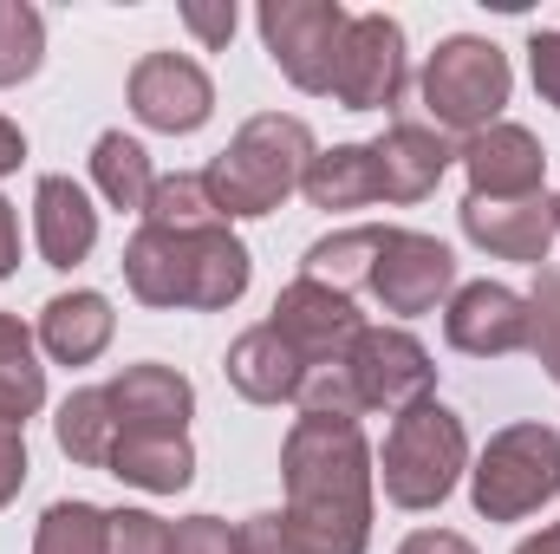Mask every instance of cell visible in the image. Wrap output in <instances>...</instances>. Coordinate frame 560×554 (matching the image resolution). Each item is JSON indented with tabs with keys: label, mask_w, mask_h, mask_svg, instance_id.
I'll return each instance as SVG.
<instances>
[{
	"label": "cell",
	"mask_w": 560,
	"mask_h": 554,
	"mask_svg": "<svg viewBox=\"0 0 560 554\" xmlns=\"http://www.w3.org/2000/svg\"><path fill=\"white\" fill-rule=\"evenodd\" d=\"M125 287L138 293L143 307H189V313H222L248 293V249L242 235L222 222V229H202V235H170V229H150L125 242Z\"/></svg>",
	"instance_id": "2"
},
{
	"label": "cell",
	"mask_w": 560,
	"mask_h": 554,
	"mask_svg": "<svg viewBox=\"0 0 560 554\" xmlns=\"http://www.w3.org/2000/svg\"><path fill=\"white\" fill-rule=\"evenodd\" d=\"M398 554H476L456 529H418V535H405L398 542Z\"/></svg>",
	"instance_id": "37"
},
{
	"label": "cell",
	"mask_w": 560,
	"mask_h": 554,
	"mask_svg": "<svg viewBox=\"0 0 560 554\" xmlns=\"http://www.w3.org/2000/svg\"><path fill=\"white\" fill-rule=\"evenodd\" d=\"M411 85V53H405V26L392 13H352L346 46H339V72H332V99L346 112H392Z\"/></svg>",
	"instance_id": "9"
},
{
	"label": "cell",
	"mask_w": 560,
	"mask_h": 554,
	"mask_svg": "<svg viewBox=\"0 0 560 554\" xmlns=\"http://www.w3.org/2000/svg\"><path fill=\"white\" fill-rule=\"evenodd\" d=\"M463 470H469V437H463V417L450 412V405L423 399V405L392 417L385 457H378L385 503H398V509H436V503H450V489L463 483Z\"/></svg>",
	"instance_id": "4"
},
{
	"label": "cell",
	"mask_w": 560,
	"mask_h": 554,
	"mask_svg": "<svg viewBox=\"0 0 560 554\" xmlns=\"http://www.w3.org/2000/svg\"><path fill=\"white\" fill-rule=\"evenodd\" d=\"M300 189H306V203L326 209V216H332V209H365V203H378L372 143H332V150H319V157L306 163Z\"/></svg>",
	"instance_id": "22"
},
{
	"label": "cell",
	"mask_w": 560,
	"mask_h": 554,
	"mask_svg": "<svg viewBox=\"0 0 560 554\" xmlns=\"http://www.w3.org/2000/svg\"><path fill=\"white\" fill-rule=\"evenodd\" d=\"M163 554H242V549H235V529L222 516H183V522H170Z\"/></svg>",
	"instance_id": "32"
},
{
	"label": "cell",
	"mask_w": 560,
	"mask_h": 554,
	"mask_svg": "<svg viewBox=\"0 0 560 554\" xmlns=\"http://www.w3.org/2000/svg\"><path fill=\"white\" fill-rule=\"evenodd\" d=\"M372 163H378V203H423L456 163V150L436 125H392L372 143Z\"/></svg>",
	"instance_id": "17"
},
{
	"label": "cell",
	"mask_w": 560,
	"mask_h": 554,
	"mask_svg": "<svg viewBox=\"0 0 560 554\" xmlns=\"http://www.w3.org/2000/svg\"><path fill=\"white\" fill-rule=\"evenodd\" d=\"M26 489V430L20 424H0V509Z\"/></svg>",
	"instance_id": "36"
},
{
	"label": "cell",
	"mask_w": 560,
	"mask_h": 554,
	"mask_svg": "<svg viewBox=\"0 0 560 554\" xmlns=\"http://www.w3.org/2000/svg\"><path fill=\"white\" fill-rule=\"evenodd\" d=\"M463 235L495 255V262H522V268H541L555 255V196H515V203H489V196H463Z\"/></svg>",
	"instance_id": "14"
},
{
	"label": "cell",
	"mask_w": 560,
	"mask_h": 554,
	"mask_svg": "<svg viewBox=\"0 0 560 554\" xmlns=\"http://www.w3.org/2000/svg\"><path fill=\"white\" fill-rule=\"evenodd\" d=\"M105 470L143 496H176L196 483V443H189V430H138V437L112 443Z\"/></svg>",
	"instance_id": "21"
},
{
	"label": "cell",
	"mask_w": 560,
	"mask_h": 554,
	"mask_svg": "<svg viewBox=\"0 0 560 554\" xmlns=\"http://www.w3.org/2000/svg\"><path fill=\"white\" fill-rule=\"evenodd\" d=\"M92 183H98V196L112 203V209H138L150 203V183H156V170H150V150L138 138H125V131H105V138L92 143Z\"/></svg>",
	"instance_id": "27"
},
{
	"label": "cell",
	"mask_w": 560,
	"mask_h": 554,
	"mask_svg": "<svg viewBox=\"0 0 560 554\" xmlns=\"http://www.w3.org/2000/svg\"><path fill=\"white\" fill-rule=\"evenodd\" d=\"M528 353L548 366V379L560 372V268H535V287H528Z\"/></svg>",
	"instance_id": "30"
},
{
	"label": "cell",
	"mask_w": 560,
	"mask_h": 554,
	"mask_svg": "<svg viewBox=\"0 0 560 554\" xmlns=\"http://www.w3.org/2000/svg\"><path fill=\"white\" fill-rule=\"evenodd\" d=\"M560 496V430L528 417L509 424L482 443L476 470H469V503L482 522H528L541 503Z\"/></svg>",
	"instance_id": "5"
},
{
	"label": "cell",
	"mask_w": 560,
	"mask_h": 554,
	"mask_svg": "<svg viewBox=\"0 0 560 554\" xmlns=\"http://www.w3.org/2000/svg\"><path fill=\"white\" fill-rule=\"evenodd\" d=\"M268 326H275L280 339L300 353V366L313 372V366H339L365 320H359L352 293H339V287H326V280H313V275H293L275 293Z\"/></svg>",
	"instance_id": "10"
},
{
	"label": "cell",
	"mask_w": 560,
	"mask_h": 554,
	"mask_svg": "<svg viewBox=\"0 0 560 554\" xmlns=\"http://www.w3.org/2000/svg\"><path fill=\"white\" fill-rule=\"evenodd\" d=\"M20 268V216H13V203L0 196V280Z\"/></svg>",
	"instance_id": "38"
},
{
	"label": "cell",
	"mask_w": 560,
	"mask_h": 554,
	"mask_svg": "<svg viewBox=\"0 0 560 554\" xmlns=\"http://www.w3.org/2000/svg\"><path fill=\"white\" fill-rule=\"evenodd\" d=\"M528 72H535V92L560 112V33H535L528 39Z\"/></svg>",
	"instance_id": "35"
},
{
	"label": "cell",
	"mask_w": 560,
	"mask_h": 554,
	"mask_svg": "<svg viewBox=\"0 0 560 554\" xmlns=\"http://www.w3.org/2000/svg\"><path fill=\"white\" fill-rule=\"evenodd\" d=\"M515 554H560V522H548L541 535H528V542H522Z\"/></svg>",
	"instance_id": "40"
},
{
	"label": "cell",
	"mask_w": 560,
	"mask_h": 554,
	"mask_svg": "<svg viewBox=\"0 0 560 554\" xmlns=\"http://www.w3.org/2000/svg\"><path fill=\"white\" fill-rule=\"evenodd\" d=\"M20 163H26V131L13 118H0V176H13Z\"/></svg>",
	"instance_id": "39"
},
{
	"label": "cell",
	"mask_w": 560,
	"mask_h": 554,
	"mask_svg": "<svg viewBox=\"0 0 560 554\" xmlns=\"http://www.w3.org/2000/svg\"><path fill=\"white\" fill-rule=\"evenodd\" d=\"M372 293H378L385 313L418 320L443 293H456V255L423 229H392L385 249H378V268H372Z\"/></svg>",
	"instance_id": "12"
},
{
	"label": "cell",
	"mask_w": 560,
	"mask_h": 554,
	"mask_svg": "<svg viewBox=\"0 0 560 554\" xmlns=\"http://www.w3.org/2000/svg\"><path fill=\"white\" fill-rule=\"evenodd\" d=\"M46 405V366L33 346V326H20L13 313H0V424H20Z\"/></svg>",
	"instance_id": "24"
},
{
	"label": "cell",
	"mask_w": 560,
	"mask_h": 554,
	"mask_svg": "<svg viewBox=\"0 0 560 554\" xmlns=\"http://www.w3.org/2000/svg\"><path fill=\"white\" fill-rule=\"evenodd\" d=\"M183 26H189L209 53H222V46L235 39V7H229V0H189V7H183Z\"/></svg>",
	"instance_id": "34"
},
{
	"label": "cell",
	"mask_w": 560,
	"mask_h": 554,
	"mask_svg": "<svg viewBox=\"0 0 560 554\" xmlns=\"http://www.w3.org/2000/svg\"><path fill=\"white\" fill-rule=\"evenodd\" d=\"M46 59V20L26 0H0V92L26 85Z\"/></svg>",
	"instance_id": "28"
},
{
	"label": "cell",
	"mask_w": 560,
	"mask_h": 554,
	"mask_svg": "<svg viewBox=\"0 0 560 554\" xmlns=\"http://www.w3.org/2000/svg\"><path fill=\"white\" fill-rule=\"evenodd\" d=\"M313 157H319V143L306 131V118L261 112V118H248L229 138V150L202 170V183H209L222 222H248V216H275L280 203L300 189Z\"/></svg>",
	"instance_id": "3"
},
{
	"label": "cell",
	"mask_w": 560,
	"mask_h": 554,
	"mask_svg": "<svg viewBox=\"0 0 560 554\" xmlns=\"http://www.w3.org/2000/svg\"><path fill=\"white\" fill-rule=\"evenodd\" d=\"M255 26H261L268 59L287 72V85H300L313 99H332L339 46H346V26H352V13L339 0H261Z\"/></svg>",
	"instance_id": "7"
},
{
	"label": "cell",
	"mask_w": 560,
	"mask_h": 554,
	"mask_svg": "<svg viewBox=\"0 0 560 554\" xmlns=\"http://www.w3.org/2000/svg\"><path fill=\"white\" fill-rule=\"evenodd\" d=\"M105 399H112V417H118V437H138V430H189V417H196V385L176 366H156V359L125 366L105 385Z\"/></svg>",
	"instance_id": "16"
},
{
	"label": "cell",
	"mask_w": 560,
	"mask_h": 554,
	"mask_svg": "<svg viewBox=\"0 0 560 554\" xmlns=\"http://www.w3.org/2000/svg\"><path fill=\"white\" fill-rule=\"evenodd\" d=\"M170 522L150 509H105V554H163Z\"/></svg>",
	"instance_id": "31"
},
{
	"label": "cell",
	"mask_w": 560,
	"mask_h": 554,
	"mask_svg": "<svg viewBox=\"0 0 560 554\" xmlns=\"http://www.w3.org/2000/svg\"><path fill=\"white\" fill-rule=\"evenodd\" d=\"M52 437H59V450H66L72 463L105 470V463H112V443H118V417H112L105 385H79V392L59 405V417H52Z\"/></svg>",
	"instance_id": "25"
},
{
	"label": "cell",
	"mask_w": 560,
	"mask_h": 554,
	"mask_svg": "<svg viewBox=\"0 0 560 554\" xmlns=\"http://www.w3.org/2000/svg\"><path fill=\"white\" fill-rule=\"evenodd\" d=\"M287 529L300 554H365L372 542V483L378 457L359 417H293L280 443Z\"/></svg>",
	"instance_id": "1"
},
{
	"label": "cell",
	"mask_w": 560,
	"mask_h": 554,
	"mask_svg": "<svg viewBox=\"0 0 560 554\" xmlns=\"http://www.w3.org/2000/svg\"><path fill=\"white\" fill-rule=\"evenodd\" d=\"M555 222H560V196H555Z\"/></svg>",
	"instance_id": "41"
},
{
	"label": "cell",
	"mask_w": 560,
	"mask_h": 554,
	"mask_svg": "<svg viewBox=\"0 0 560 554\" xmlns=\"http://www.w3.org/2000/svg\"><path fill=\"white\" fill-rule=\"evenodd\" d=\"M423 112L436 131H489L502 125V105L515 92V72H509V53L495 39H476V33H456L443 39L430 59H423Z\"/></svg>",
	"instance_id": "6"
},
{
	"label": "cell",
	"mask_w": 560,
	"mask_h": 554,
	"mask_svg": "<svg viewBox=\"0 0 560 554\" xmlns=\"http://www.w3.org/2000/svg\"><path fill=\"white\" fill-rule=\"evenodd\" d=\"M456 163L469 176V196H489V203L541 196V176H548V150L528 125H489V131L463 138Z\"/></svg>",
	"instance_id": "15"
},
{
	"label": "cell",
	"mask_w": 560,
	"mask_h": 554,
	"mask_svg": "<svg viewBox=\"0 0 560 554\" xmlns=\"http://www.w3.org/2000/svg\"><path fill=\"white\" fill-rule=\"evenodd\" d=\"M125 92H131L138 125L163 131V138H189L215 112V85H209V72L189 53H143L138 66H131Z\"/></svg>",
	"instance_id": "11"
},
{
	"label": "cell",
	"mask_w": 560,
	"mask_h": 554,
	"mask_svg": "<svg viewBox=\"0 0 560 554\" xmlns=\"http://www.w3.org/2000/svg\"><path fill=\"white\" fill-rule=\"evenodd\" d=\"M112 333H118L112 300L92 293V287H72V293H52V300L39 307V333H33V339L46 346L52 366H92V359L112 346Z\"/></svg>",
	"instance_id": "19"
},
{
	"label": "cell",
	"mask_w": 560,
	"mask_h": 554,
	"mask_svg": "<svg viewBox=\"0 0 560 554\" xmlns=\"http://www.w3.org/2000/svg\"><path fill=\"white\" fill-rule=\"evenodd\" d=\"M33 242L46 268H79L98 249V209L72 176H39L33 189Z\"/></svg>",
	"instance_id": "18"
},
{
	"label": "cell",
	"mask_w": 560,
	"mask_h": 554,
	"mask_svg": "<svg viewBox=\"0 0 560 554\" xmlns=\"http://www.w3.org/2000/svg\"><path fill=\"white\" fill-rule=\"evenodd\" d=\"M339 366H346V379L359 392V412L398 417L436 392V366H430L423 339L405 333V326H359V339L346 346Z\"/></svg>",
	"instance_id": "8"
},
{
	"label": "cell",
	"mask_w": 560,
	"mask_h": 554,
	"mask_svg": "<svg viewBox=\"0 0 560 554\" xmlns=\"http://www.w3.org/2000/svg\"><path fill=\"white\" fill-rule=\"evenodd\" d=\"M33 554H105V509L98 503H52L33 529Z\"/></svg>",
	"instance_id": "29"
},
{
	"label": "cell",
	"mask_w": 560,
	"mask_h": 554,
	"mask_svg": "<svg viewBox=\"0 0 560 554\" xmlns=\"http://www.w3.org/2000/svg\"><path fill=\"white\" fill-rule=\"evenodd\" d=\"M235 549H242V554H300V549H293V529H287V516H280V509L248 516V522L235 529Z\"/></svg>",
	"instance_id": "33"
},
{
	"label": "cell",
	"mask_w": 560,
	"mask_h": 554,
	"mask_svg": "<svg viewBox=\"0 0 560 554\" xmlns=\"http://www.w3.org/2000/svg\"><path fill=\"white\" fill-rule=\"evenodd\" d=\"M222 372H229V385H235L248 405H293V399H300V385H306L300 353L280 339L268 320H261V326H248V333L229 346Z\"/></svg>",
	"instance_id": "20"
},
{
	"label": "cell",
	"mask_w": 560,
	"mask_h": 554,
	"mask_svg": "<svg viewBox=\"0 0 560 554\" xmlns=\"http://www.w3.org/2000/svg\"><path fill=\"white\" fill-rule=\"evenodd\" d=\"M143 222L150 229H170V235H202V229H222V209H215L202 170H170V176L150 183Z\"/></svg>",
	"instance_id": "26"
},
{
	"label": "cell",
	"mask_w": 560,
	"mask_h": 554,
	"mask_svg": "<svg viewBox=\"0 0 560 554\" xmlns=\"http://www.w3.org/2000/svg\"><path fill=\"white\" fill-rule=\"evenodd\" d=\"M443 339L469 359H509L528 346V293L502 280H469L443 307Z\"/></svg>",
	"instance_id": "13"
},
{
	"label": "cell",
	"mask_w": 560,
	"mask_h": 554,
	"mask_svg": "<svg viewBox=\"0 0 560 554\" xmlns=\"http://www.w3.org/2000/svg\"><path fill=\"white\" fill-rule=\"evenodd\" d=\"M385 235H392V229H378V222L332 229V235H319V242L306 249L300 275L326 280V287H339V293H352V287H372V268H378V249H385Z\"/></svg>",
	"instance_id": "23"
}]
</instances>
